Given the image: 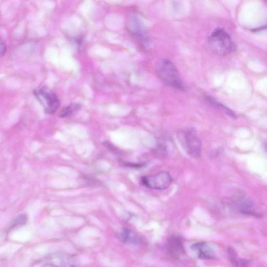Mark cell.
<instances>
[{"instance_id":"1","label":"cell","mask_w":267,"mask_h":267,"mask_svg":"<svg viewBox=\"0 0 267 267\" xmlns=\"http://www.w3.org/2000/svg\"><path fill=\"white\" fill-rule=\"evenodd\" d=\"M157 73L161 81L170 88L184 91L185 88L178 69L170 60L162 59L157 63Z\"/></svg>"},{"instance_id":"2","label":"cell","mask_w":267,"mask_h":267,"mask_svg":"<svg viewBox=\"0 0 267 267\" xmlns=\"http://www.w3.org/2000/svg\"><path fill=\"white\" fill-rule=\"evenodd\" d=\"M209 48L220 55L229 54L235 50V46L228 33L221 28L215 29L208 39Z\"/></svg>"},{"instance_id":"3","label":"cell","mask_w":267,"mask_h":267,"mask_svg":"<svg viewBox=\"0 0 267 267\" xmlns=\"http://www.w3.org/2000/svg\"><path fill=\"white\" fill-rule=\"evenodd\" d=\"M178 140L186 152L193 158H198L201 155V142L194 129L182 130L178 133Z\"/></svg>"},{"instance_id":"4","label":"cell","mask_w":267,"mask_h":267,"mask_svg":"<svg viewBox=\"0 0 267 267\" xmlns=\"http://www.w3.org/2000/svg\"><path fill=\"white\" fill-rule=\"evenodd\" d=\"M33 94L48 114H53L58 109L60 102L55 93L45 86H40L33 90Z\"/></svg>"},{"instance_id":"5","label":"cell","mask_w":267,"mask_h":267,"mask_svg":"<svg viewBox=\"0 0 267 267\" xmlns=\"http://www.w3.org/2000/svg\"><path fill=\"white\" fill-rule=\"evenodd\" d=\"M42 262L53 267H78L79 264L75 255L63 252L48 255L42 259Z\"/></svg>"},{"instance_id":"6","label":"cell","mask_w":267,"mask_h":267,"mask_svg":"<svg viewBox=\"0 0 267 267\" xmlns=\"http://www.w3.org/2000/svg\"><path fill=\"white\" fill-rule=\"evenodd\" d=\"M173 181L169 173L161 171L153 175L142 178V184L148 188L155 190H164L168 188Z\"/></svg>"},{"instance_id":"7","label":"cell","mask_w":267,"mask_h":267,"mask_svg":"<svg viewBox=\"0 0 267 267\" xmlns=\"http://www.w3.org/2000/svg\"><path fill=\"white\" fill-rule=\"evenodd\" d=\"M167 248L169 253L176 258L181 256L184 253L183 242L178 236H173L169 238Z\"/></svg>"},{"instance_id":"8","label":"cell","mask_w":267,"mask_h":267,"mask_svg":"<svg viewBox=\"0 0 267 267\" xmlns=\"http://www.w3.org/2000/svg\"><path fill=\"white\" fill-rule=\"evenodd\" d=\"M192 249L196 252L198 257L202 259H211L214 257L213 249L206 242H197L193 244Z\"/></svg>"},{"instance_id":"9","label":"cell","mask_w":267,"mask_h":267,"mask_svg":"<svg viewBox=\"0 0 267 267\" xmlns=\"http://www.w3.org/2000/svg\"><path fill=\"white\" fill-rule=\"evenodd\" d=\"M205 100L206 102H208L209 104H211V105H212L213 106H214V107L219 108V109H221L222 111H223L227 115H228L229 116L232 117L233 118H236V114L231 110H230V109H229L228 107H226L224 105H223L222 104L218 103V102H216V101H215L212 98L209 97H206Z\"/></svg>"},{"instance_id":"10","label":"cell","mask_w":267,"mask_h":267,"mask_svg":"<svg viewBox=\"0 0 267 267\" xmlns=\"http://www.w3.org/2000/svg\"><path fill=\"white\" fill-rule=\"evenodd\" d=\"M81 105L79 104H71L64 107L60 114L61 118H66L69 116L74 111L80 109Z\"/></svg>"},{"instance_id":"11","label":"cell","mask_w":267,"mask_h":267,"mask_svg":"<svg viewBox=\"0 0 267 267\" xmlns=\"http://www.w3.org/2000/svg\"><path fill=\"white\" fill-rule=\"evenodd\" d=\"M131 232L128 229H124L118 234L119 239L124 243H129V242H134L136 240L135 238H131Z\"/></svg>"},{"instance_id":"12","label":"cell","mask_w":267,"mask_h":267,"mask_svg":"<svg viewBox=\"0 0 267 267\" xmlns=\"http://www.w3.org/2000/svg\"><path fill=\"white\" fill-rule=\"evenodd\" d=\"M26 220L27 217L25 214H20L12 221L10 229H12L18 226L24 225L26 223Z\"/></svg>"},{"instance_id":"13","label":"cell","mask_w":267,"mask_h":267,"mask_svg":"<svg viewBox=\"0 0 267 267\" xmlns=\"http://www.w3.org/2000/svg\"><path fill=\"white\" fill-rule=\"evenodd\" d=\"M6 46L5 45V42H3V41L1 39V43H0V52H1V56H3L5 55L6 52Z\"/></svg>"}]
</instances>
